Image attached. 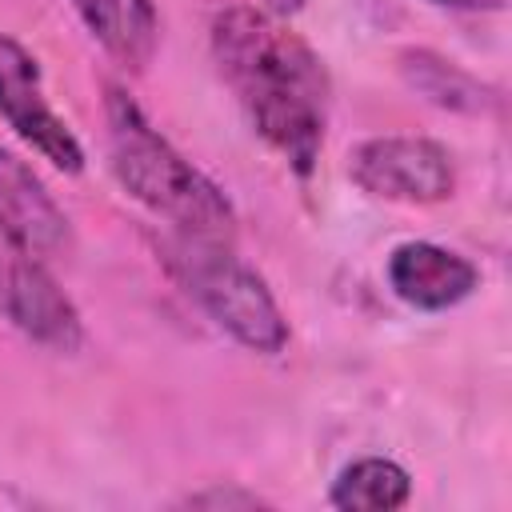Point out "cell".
Listing matches in <instances>:
<instances>
[{"label": "cell", "instance_id": "obj_1", "mask_svg": "<svg viewBox=\"0 0 512 512\" xmlns=\"http://www.w3.org/2000/svg\"><path fill=\"white\" fill-rule=\"evenodd\" d=\"M212 56L248 124L308 176L324 148L332 80L324 60L272 12L232 4L212 20Z\"/></svg>", "mask_w": 512, "mask_h": 512}, {"label": "cell", "instance_id": "obj_2", "mask_svg": "<svg viewBox=\"0 0 512 512\" xmlns=\"http://www.w3.org/2000/svg\"><path fill=\"white\" fill-rule=\"evenodd\" d=\"M104 120H108L112 172L132 200L164 216L172 232L232 240L236 212L228 196L184 152H176L172 140L160 136V128L148 120V112L116 84H108Z\"/></svg>", "mask_w": 512, "mask_h": 512}, {"label": "cell", "instance_id": "obj_3", "mask_svg": "<svg viewBox=\"0 0 512 512\" xmlns=\"http://www.w3.org/2000/svg\"><path fill=\"white\" fill-rule=\"evenodd\" d=\"M160 260L168 276L204 308V316L248 352L276 356L288 344V320L276 296L264 276L228 248V240L168 232L160 240Z\"/></svg>", "mask_w": 512, "mask_h": 512}, {"label": "cell", "instance_id": "obj_4", "mask_svg": "<svg viewBox=\"0 0 512 512\" xmlns=\"http://www.w3.org/2000/svg\"><path fill=\"white\" fill-rule=\"evenodd\" d=\"M348 176L360 192L396 204H440L456 192V164L428 136H368L348 152Z\"/></svg>", "mask_w": 512, "mask_h": 512}, {"label": "cell", "instance_id": "obj_5", "mask_svg": "<svg viewBox=\"0 0 512 512\" xmlns=\"http://www.w3.org/2000/svg\"><path fill=\"white\" fill-rule=\"evenodd\" d=\"M0 116L52 168L68 176L84 168V148L76 132L64 124V116L44 96V76H40L36 56L8 32H0Z\"/></svg>", "mask_w": 512, "mask_h": 512}, {"label": "cell", "instance_id": "obj_6", "mask_svg": "<svg viewBox=\"0 0 512 512\" xmlns=\"http://www.w3.org/2000/svg\"><path fill=\"white\" fill-rule=\"evenodd\" d=\"M0 312L12 328L52 352H76L84 344V320L76 304L40 260H28L12 248L0 252Z\"/></svg>", "mask_w": 512, "mask_h": 512}, {"label": "cell", "instance_id": "obj_7", "mask_svg": "<svg viewBox=\"0 0 512 512\" xmlns=\"http://www.w3.org/2000/svg\"><path fill=\"white\" fill-rule=\"evenodd\" d=\"M0 236L12 252L40 264L72 248V224L64 208L52 200L36 168L12 148H0Z\"/></svg>", "mask_w": 512, "mask_h": 512}, {"label": "cell", "instance_id": "obj_8", "mask_svg": "<svg viewBox=\"0 0 512 512\" xmlns=\"http://www.w3.org/2000/svg\"><path fill=\"white\" fill-rule=\"evenodd\" d=\"M388 284L404 304H412L420 312H444L476 292L480 272L468 256H460L444 244L408 240V244L392 248V256H388Z\"/></svg>", "mask_w": 512, "mask_h": 512}, {"label": "cell", "instance_id": "obj_9", "mask_svg": "<svg viewBox=\"0 0 512 512\" xmlns=\"http://www.w3.org/2000/svg\"><path fill=\"white\" fill-rule=\"evenodd\" d=\"M92 40L128 72H144L160 44V16L152 0H72Z\"/></svg>", "mask_w": 512, "mask_h": 512}, {"label": "cell", "instance_id": "obj_10", "mask_svg": "<svg viewBox=\"0 0 512 512\" xmlns=\"http://www.w3.org/2000/svg\"><path fill=\"white\" fill-rule=\"evenodd\" d=\"M400 76L412 92H420L428 104L436 108H448V112H468V116H480L488 108L500 104V96L480 84L476 76H468L464 68H456L452 60L428 52V48H408L400 52Z\"/></svg>", "mask_w": 512, "mask_h": 512}, {"label": "cell", "instance_id": "obj_11", "mask_svg": "<svg viewBox=\"0 0 512 512\" xmlns=\"http://www.w3.org/2000/svg\"><path fill=\"white\" fill-rule=\"evenodd\" d=\"M412 480L396 460L384 456H364L352 460L328 492V504L340 512H392L400 504H408Z\"/></svg>", "mask_w": 512, "mask_h": 512}, {"label": "cell", "instance_id": "obj_12", "mask_svg": "<svg viewBox=\"0 0 512 512\" xmlns=\"http://www.w3.org/2000/svg\"><path fill=\"white\" fill-rule=\"evenodd\" d=\"M192 508H260L264 500L256 492H236V488H208V492H196L188 496Z\"/></svg>", "mask_w": 512, "mask_h": 512}, {"label": "cell", "instance_id": "obj_13", "mask_svg": "<svg viewBox=\"0 0 512 512\" xmlns=\"http://www.w3.org/2000/svg\"><path fill=\"white\" fill-rule=\"evenodd\" d=\"M440 8H456V12H500L508 0H432Z\"/></svg>", "mask_w": 512, "mask_h": 512}, {"label": "cell", "instance_id": "obj_14", "mask_svg": "<svg viewBox=\"0 0 512 512\" xmlns=\"http://www.w3.org/2000/svg\"><path fill=\"white\" fill-rule=\"evenodd\" d=\"M300 8H304V0H268V8H264V12H272V16H280V20H284V16L300 12Z\"/></svg>", "mask_w": 512, "mask_h": 512}]
</instances>
